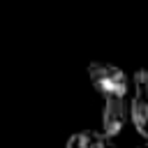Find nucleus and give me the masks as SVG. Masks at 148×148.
I'll return each mask as SVG.
<instances>
[{
    "mask_svg": "<svg viewBox=\"0 0 148 148\" xmlns=\"http://www.w3.org/2000/svg\"><path fill=\"white\" fill-rule=\"evenodd\" d=\"M88 79L102 99L127 97V92L132 88V79L125 74V69L113 62H104V60L88 62Z\"/></svg>",
    "mask_w": 148,
    "mask_h": 148,
    "instance_id": "f257e3e1",
    "label": "nucleus"
},
{
    "mask_svg": "<svg viewBox=\"0 0 148 148\" xmlns=\"http://www.w3.org/2000/svg\"><path fill=\"white\" fill-rule=\"evenodd\" d=\"M130 120L141 139L148 143V67H139L132 74V97H130Z\"/></svg>",
    "mask_w": 148,
    "mask_h": 148,
    "instance_id": "f03ea898",
    "label": "nucleus"
},
{
    "mask_svg": "<svg viewBox=\"0 0 148 148\" xmlns=\"http://www.w3.org/2000/svg\"><path fill=\"white\" fill-rule=\"evenodd\" d=\"M130 120V106L125 102V97H111L104 99V109H102V132L109 139H116L125 125Z\"/></svg>",
    "mask_w": 148,
    "mask_h": 148,
    "instance_id": "7ed1b4c3",
    "label": "nucleus"
},
{
    "mask_svg": "<svg viewBox=\"0 0 148 148\" xmlns=\"http://www.w3.org/2000/svg\"><path fill=\"white\" fill-rule=\"evenodd\" d=\"M65 148H116V143L102 130H81L67 136Z\"/></svg>",
    "mask_w": 148,
    "mask_h": 148,
    "instance_id": "20e7f679",
    "label": "nucleus"
},
{
    "mask_svg": "<svg viewBox=\"0 0 148 148\" xmlns=\"http://www.w3.org/2000/svg\"><path fill=\"white\" fill-rule=\"evenodd\" d=\"M136 148H148V143H143V146H136Z\"/></svg>",
    "mask_w": 148,
    "mask_h": 148,
    "instance_id": "39448f33",
    "label": "nucleus"
}]
</instances>
